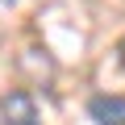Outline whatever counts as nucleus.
I'll list each match as a JSON object with an SVG mask.
<instances>
[{
	"label": "nucleus",
	"mask_w": 125,
	"mask_h": 125,
	"mask_svg": "<svg viewBox=\"0 0 125 125\" xmlns=\"http://www.w3.org/2000/svg\"><path fill=\"white\" fill-rule=\"evenodd\" d=\"M0 125H42L29 92H4L0 96Z\"/></svg>",
	"instance_id": "1"
},
{
	"label": "nucleus",
	"mask_w": 125,
	"mask_h": 125,
	"mask_svg": "<svg viewBox=\"0 0 125 125\" xmlns=\"http://www.w3.org/2000/svg\"><path fill=\"white\" fill-rule=\"evenodd\" d=\"M88 117L96 121V125H125V96H108V92H100V96H92L88 100Z\"/></svg>",
	"instance_id": "2"
}]
</instances>
